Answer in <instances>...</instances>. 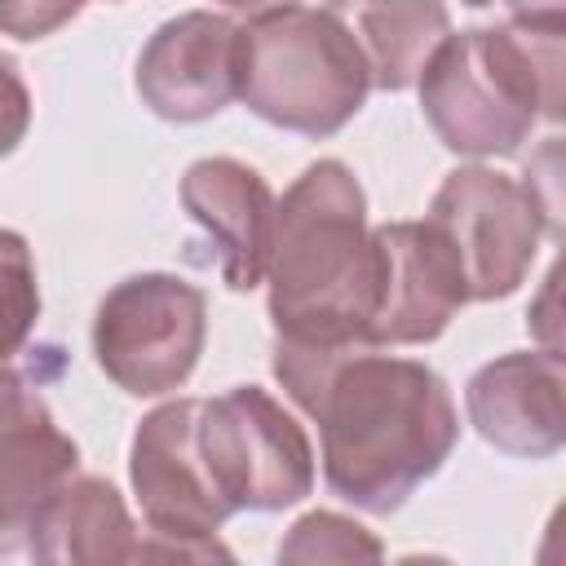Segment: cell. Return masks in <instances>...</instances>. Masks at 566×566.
I'll list each match as a JSON object with an SVG mask.
<instances>
[{
	"label": "cell",
	"mask_w": 566,
	"mask_h": 566,
	"mask_svg": "<svg viewBox=\"0 0 566 566\" xmlns=\"http://www.w3.org/2000/svg\"><path fill=\"white\" fill-rule=\"evenodd\" d=\"M221 9H230V13H248V18H256V13H270V9H283V4H301V0H217Z\"/></svg>",
	"instance_id": "cell-21"
},
{
	"label": "cell",
	"mask_w": 566,
	"mask_h": 566,
	"mask_svg": "<svg viewBox=\"0 0 566 566\" xmlns=\"http://www.w3.org/2000/svg\"><path fill=\"white\" fill-rule=\"evenodd\" d=\"M128 482L146 522L142 557H230L217 544L230 509L217 500L199 455V398H168L137 420Z\"/></svg>",
	"instance_id": "cell-7"
},
{
	"label": "cell",
	"mask_w": 566,
	"mask_h": 566,
	"mask_svg": "<svg viewBox=\"0 0 566 566\" xmlns=\"http://www.w3.org/2000/svg\"><path fill=\"white\" fill-rule=\"evenodd\" d=\"M424 217L455 248L469 301L513 296L526 283L544 234H557V217L544 208L531 181L486 164H460L447 172Z\"/></svg>",
	"instance_id": "cell-8"
},
{
	"label": "cell",
	"mask_w": 566,
	"mask_h": 566,
	"mask_svg": "<svg viewBox=\"0 0 566 566\" xmlns=\"http://www.w3.org/2000/svg\"><path fill=\"white\" fill-rule=\"evenodd\" d=\"M40 323V283L31 243L0 226V371L27 349Z\"/></svg>",
	"instance_id": "cell-16"
},
{
	"label": "cell",
	"mask_w": 566,
	"mask_h": 566,
	"mask_svg": "<svg viewBox=\"0 0 566 566\" xmlns=\"http://www.w3.org/2000/svg\"><path fill=\"white\" fill-rule=\"evenodd\" d=\"M177 195L186 217L208 234L221 283L230 292H252L265 279L279 203L270 181L234 155H203L181 172Z\"/></svg>",
	"instance_id": "cell-13"
},
{
	"label": "cell",
	"mask_w": 566,
	"mask_h": 566,
	"mask_svg": "<svg viewBox=\"0 0 566 566\" xmlns=\"http://www.w3.org/2000/svg\"><path fill=\"white\" fill-rule=\"evenodd\" d=\"M371 71L336 13L283 4L243 22L239 102L296 137H336L367 102Z\"/></svg>",
	"instance_id": "cell-4"
},
{
	"label": "cell",
	"mask_w": 566,
	"mask_h": 566,
	"mask_svg": "<svg viewBox=\"0 0 566 566\" xmlns=\"http://www.w3.org/2000/svg\"><path fill=\"white\" fill-rule=\"evenodd\" d=\"M323 9L354 35L367 57L371 88L385 93L411 88L429 53L451 31L447 0H327Z\"/></svg>",
	"instance_id": "cell-15"
},
{
	"label": "cell",
	"mask_w": 566,
	"mask_h": 566,
	"mask_svg": "<svg viewBox=\"0 0 566 566\" xmlns=\"http://www.w3.org/2000/svg\"><path fill=\"white\" fill-rule=\"evenodd\" d=\"M274 340L367 345L376 310V248L367 195L349 164L314 159L274 203L270 256Z\"/></svg>",
	"instance_id": "cell-2"
},
{
	"label": "cell",
	"mask_w": 566,
	"mask_h": 566,
	"mask_svg": "<svg viewBox=\"0 0 566 566\" xmlns=\"http://www.w3.org/2000/svg\"><path fill=\"white\" fill-rule=\"evenodd\" d=\"M27 128H31V88L18 75L13 57L0 53V159L22 146Z\"/></svg>",
	"instance_id": "cell-19"
},
{
	"label": "cell",
	"mask_w": 566,
	"mask_h": 566,
	"mask_svg": "<svg viewBox=\"0 0 566 566\" xmlns=\"http://www.w3.org/2000/svg\"><path fill=\"white\" fill-rule=\"evenodd\" d=\"M27 553L35 562H137L142 535L115 482L97 473H71L40 513Z\"/></svg>",
	"instance_id": "cell-14"
},
{
	"label": "cell",
	"mask_w": 566,
	"mask_h": 566,
	"mask_svg": "<svg viewBox=\"0 0 566 566\" xmlns=\"http://www.w3.org/2000/svg\"><path fill=\"white\" fill-rule=\"evenodd\" d=\"M88 0H0V35L44 40L80 18Z\"/></svg>",
	"instance_id": "cell-18"
},
{
	"label": "cell",
	"mask_w": 566,
	"mask_h": 566,
	"mask_svg": "<svg viewBox=\"0 0 566 566\" xmlns=\"http://www.w3.org/2000/svg\"><path fill=\"white\" fill-rule=\"evenodd\" d=\"M80 473L75 438L49 402L9 367L0 371V557L27 553L31 531L62 482Z\"/></svg>",
	"instance_id": "cell-11"
},
{
	"label": "cell",
	"mask_w": 566,
	"mask_h": 566,
	"mask_svg": "<svg viewBox=\"0 0 566 566\" xmlns=\"http://www.w3.org/2000/svg\"><path fill=\"white\" fill-rule=\"evenodd\" d=\"M270 367L318 424L327 491L363 513H398L460 442L451 385L420 358L380 354V345L274 340Z\"/></svg>",
	"instance_id": "cell-1"
},
{
	"label": "cell",
	"mask_w": 566,
	"mask_h": 566,
	"mask_svg": "<svg viewBox=\"0 0 566 566\" xmlns=\"http://www.w3.org/2000/svg\"><path fill=\"white\" fill-rule=\"evenodd\" d=\"M199 455L234 513H279L314 491V447L301 420L261 385L199 398Z\"/></svg>",
	"instance_id": "cell-6"
},
{
	"label": "cell",
	"mask_w": 566,
	"mask_h": 566,
	"mask_svg": "<svg viewBox=\"0 0 566 566\" xmlns=\"http://www.w3.org/2000/svg\"><path fill=\"white\" fill-rule=\"evenodd\" d=\"M509 27L517 31H544V35H566V0H504Z\"/></svg>",
	"instance_id": "cell-20"
},
{
	"label": "cell",
	"mask_w": 566,
	"mask_h": 566,
	"mask_svg": "<svg viewBox=\"0 0 566 566\" xmlns=\"http://www.w3.org/2000/svg\"><path fill=\"white\" fill-rule=\"evenodd\" d=\"M460 4H469V9H482V4H491V0H460Z\"/></svg>",
	"instance_id": "cell-22"
},
{
	"label": "cell",
	"mask_w": 566,
	"mask_h": 566,
	"mask_svg": "<svg viewBox=\"0 0 566 566\" xmlns=\"http://www.w3.org/2000/svg\"><path fill=\"white\" fill-rule=\"evenodd\" d=\"M566 367L557 349H513L482 363L464 385V411L482 442L517 460H548L566 447Z\"/></svg>",
	"instance_id": "cell-12"
},
{
	"label": "cell",
	"mask_w": 566,
	"mask_h": 566,
	"mask_svg": "<svg viewBox=\"0 0 566 566\" xmlns=\"http://www.w3.org/2000/svg\"><path fill=\"white\" fill-rule=\"evenodd\" d=\"M208 345V296L164 270L119 279L93 314V358L128 398L177 394Z\"/></svg>",
	"instance_id": "cell-5"
},
{
	"label": "cell",
	"mask_w": 566,
	"mask_h": 566,
	"mask_svg": "<svg viewBox=\"0 0 566 566\" xmlns=\"http://www.w3.org/2000/svg\"><path fill=\"white\" fill-rule=\"evenodd\" d=\"M243 22L186 9L150 31L137 53L133 88L142 106L168 124H203L239 97Z\"/></svg>",
	"instance_id": "cell-9"
},
{
	"label": "cell",
	"mask_w": 566,
	"mask_h": 566,
	"mask_svg": "<svg viewBox=\"0 0 566 566\" xmlns=\"http://www.w3.org/2000/svg\"><path fill=\"white\" fill-rule=\"evenodd\" d=\"M376 310L367 345H429L469 305L464 270L447 234L424 221H385L371 230Z\"/></svg>",
	"instance_id": "cell-10"
},
{
	"label": "cell",
	"mask_w": 566,
	"mask_h": 566,
	"mask_svg": "<svg viewBox=\"0 0 566 566\" xmlns=\"http://www.w3.org/2000/svg\"><path fill=\"white\" fill-rule=\"evenodd\" d=\"M274 553L279 562H380L385 544L363 522L332 509H314L287 526Z\"/></svg>",
	"instance_id": "cell-17"
},
{
	"label": "cell",
	"mask_w": 566,
	"mask_h": 566,
	"mask_svg": "<svg viewBox=\"0 0 566 566\" xmlns=\"http://www.w3.org/2000/svg\"><path fill=\"white\" fill-rule=\"evenodd\" d=\"M562 40L517 27L447 31L416 75L433 137L464 159L517 155L539 119H562Z\"/></svg>",
	"instance_id": "cell-3"
}]
</instances>
